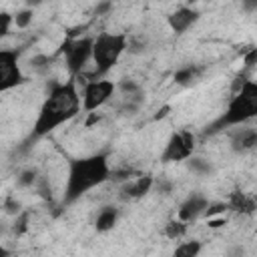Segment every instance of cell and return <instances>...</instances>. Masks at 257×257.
Returning <instances> with one entry per match:
<instances>
[{"label": "cell", "mask_w": 257, "mask_h": 257, "mask_svg": "<svg viewBox=\"0 0 257 257\" xmlns=\"http://www.w3.org/2000/svg\"><path fill=\"white\" fill-rule=\"evenodd\" d=\"M82 110V92L78 90V76L56 82L44 98L32 126L34 137H48L64 122L72 120Z\"/></svg>", "instance_id": "1"}, {"label": "cell", "mask_w": 257, "mask_h": 257, "mask_svg": "<svg viewBox=\"0 0 257 257\" xmlns=\"http://www.w3.org/2000/svg\"><path fill=\"white\" fill-rule=\"evenodd\" d=\"M110 177H112V169H110L108 155L104 153H94V155L70 161L64 193H62V207L72 205L88 191L104 185Z\"/></svg>", "instance_id": "2"}, {"label": "cell", "mask_w": 257, "mask_h": 257, "mask_svg": "<svg viewBox=\"0 0 257 257\" xmlns=\"http://www.w3.org/2000/svg\"><path fill=\"white\" fill-rule=\"evenodd\" d=\"M124 52H128V36L124 32H98L92 44V72L88 78L104 76L118 64Z\"/></svg>", "instance_id": "3"}, {"label": "cell", "mask_w": 257, "mask_h": 257, "mask_svg": "<svg viewBox=\"0 0 257 257\" xmlns=\"http://www.w3.org/2000/svg\"><path fill=\"white\" fill-rule=\"evenodd\" d=\"M255 118H257V78H247L237 90H233V96L229 98L227 108L215 126L231 128Z\"/></svg>", "instance_id": "4"}, {"label": "cell", "mask_w": 257, "mask_h": 257, "mask_svg": "<svg viewBox=\"0 0 257 257\" xmlns=\"http://www.w3.org/2000/svg\"><path fill=\"white\" fill-rule=\"evenodd\" d=\"M92 44L94 36H78L64 42V66L70 76H84L86 68L92 66Z\"/></svg>", "instance_id": "5"}, {"label": "cell", "mask_w": 257, "mask_h": 257, "mask_svg": "<svg viewBox=\"0 0 257 257\" xmlns=\"http://www.w3.org/2000/svg\"><path fill=\"white\" fill-rule=\"evenodd\" d=\"M116 94V82L100 76V78H88L84 80L82 88V110L84 112H94L102 108L112 96Z\"/></svg>", "instance_id": "6"}, {"label": "cell", "mask_w": 257, "mask_h": 257, "mask_svg": "<svg viewBox=\"0 0 257 257\" xmlns=\"http://www.w3.org/2000/svg\"><path fill=\"white\" fill-rule=\"evenodd\" d=\"M195 135L191 131H175L165 143V149L161 153L163 163H183L193 157L195 153Z\"/></svg>", "instance_id": "7"}, {"label": "cell", "mask_w": 257, "mask_h": 257, "mask_svg": "<svg viewBox=\"0 0 257 257\" xmlns=\"http://www.w3.org/2000/svg\"><path fill=\"white\" fill-rule=\"evenodd\" d=\"M24 80V72L18 64V50L2 48L0 50V90L8 92Z\"/></svg>", "instance_id": "8"}, {"label": "cell", "mask_w": 257, "mask_h": 257, "mask_svg": "<svg viewBox=\"0 0 257 257\" xmlns=\"http://www.w3.org/2000/svg\"><path fill=\"white\" fill-rule=\"evenodd\" d=\"M157 185L155 177L151 173H145V175H137V177H131L126 181H122L118 185V197L122 201H133V199H141L145 195H149L153 191V187Z\"/></svg>", "instance_id": "9"}, {"label": "cell", "mask_w": 257, "mask_h": 257, "mask_svg": "<svg viewBox=\"0 0 257 257\" xmlns=\"http://www.w3.org/2000/svg\"><path fill=\"white\" fill-rule=\"evenodd\" d=\"M229 145L235 153H249L257 149V126L237 124L229 131Z\"/></svg>", "instance_id": "10"}, {"label": "cell", "mask_w": 257, "mask_h": 257, "mask_svg": "<svg viewBox=\"0 0 257 257\" xmlns=\"http://www.w3.org/2000/svg\"><path fill=\"white\" fill-rule=\"evenodd\" d=\"M209 203H211V201H209L203 193H191V195L179 205L177 217L183 219V221H187V223H193V221H197L199 217L205 215V209H207Z\"/></svg>", "instance_id": "11"}, {"label": "cell", "mask_w": 257, "mask_h": 257, "mask_svg": "<svg viewBox=\"0 0 257 257\" xmlns=\"http://www.w3.org/2000/svg\"><path fill=\"white\" fill-rule=\"evenodd\" d=\"M197 18H199V12L193 8V6H181V8H177V10H173L169 16H167V24H169V28L175 32V34H183V32H187L195 22H197Z\"/></svg>", "instance_id": "12"}, {"label": "cell", "mask_w": 257, "mask_h": 257, "mask_svg": "<svg viewBox=\"0 0 257 257\" xmlns=\"http://www.w3.org/2000/svg\"><path fill=\"white\" fill-rule=\"evenodd\" d=\"M227 203H229V209L235 211V213H241V215H253V213H257V197L247 195L243 191H233L229 195Z\"/></svg>", "instance_id": "13"}, {"label": "cell", "mask_w": 257, "mask_h": 257, "mask_svg": "<svg viewBox=\"0 0 257 257\" xmlns=\"http://www.w3.org/2000/svg\"><path fill=\"white\" fill-rule=\"evenodd\" d=\"M118 217H120V211L118 207L114 205H104L98 209L96 217H94V229L96 233H108L114 229V225L118 223Z\"/></svg>", "instance_id": "14"}, {"label": "cell", "mask_w": 257, "mask_h": 257, "mask_svg": "<svg viewBox=\"0 0 257 257\" xmlns=\"http://www.w3.org/2000/svg\"><path fill=\"white\" fill-rule=\"evenodd\" d=\"M189 231V223L175 217L171 221H167V225L163 227V235L169 239V241H181Z\"/></svg>", "instance_id": "15"}, {"label": "cell", "mask_w": 257, "mask_h": 257, "mask_svg": "<svg viewBox=\"0 0 257 257\" xmlns=\"http://www.w3.org/2000/svg\"><path fill=\"white\" fill-rule=\"evenodd\" d=\"M52 56L50 54H46V52H34L28 60H26V66L34 72V74H46L48 70H50V66H52Z\"/></svg>", "instance_id": "16"}, {"label": "cell", "mask_w": 257, "mask_h": 257, "mask_svg": "<svg viewBox=\"0 0 257 257\" xmlns=\"http://www.w3.org/2000/svg\"><path fill=\"white\" fill-rule=\"evenodd\" d=\"M199 74H201V68H199L197 64H187V66H181V68L175 70L173 80H175L177 84H181V86H187V84H191L193 80H197Z\"/></svg>", "instance_id": "17"}, {"label": "cell", "mask_w": 257, "mask_h": 257, "mask_svg": "<svg viewBox=\"0 0 257 257\" xmlns=\"http://www.w3.org/2000/svg\"><path fill=\"white\" fill-rule=\"evenodd\" d=\"M38 181H40V173L36 167H24L16 175V187L18 189H32V187H36Z\"/></svg>", "instance_id": "18"}, {"label": "cell", "mask_w": 257, "mask_h": 257, "mask_svg": "<svg viewBox=\"0 0 257 257\" xmlns=\"http://www.w3.org/2000/svg\"><path fill=\"white\" fill-rule=\"evenodd\" d=\"M34 10L30 6H22L20 10L14 12V30H28L34 22Z\"/></svg>", "instance_id": "19"}, {"label": "cell", "mask_w": 257, "mask_h": 257, "mask_svg": "<svg viewBox=\"0 0 257 257\" xmlns=\"http://www.w3.org/2000/svg\"><path fill=\"white\" fill-rule=\"evenodd\" d=\"M203 251V243L199 239H187V241H181L177 247H175V255L179 257H195Z\"/></svg>", "instance_id": "20"}, {"label": "cell", "mask_w": 257, "mask_h": 257, "mask_svg": "<svg viewBox=\"0 0 257 257\" xmlns=\"http://www.w3.org/2000/svg\"><path fill=\"white\" fill-rule=\"evenodd\" d=\"M28 229H30V211H22V213H18L16 217H14V225H12V235L18 239V237H22V235H26L28 233Z\"/></svg>", "instance_id": "21"}, {"label": "cell", "mask_w": 257, "mask_h": 257, "mask_svg": "<svg viewBox=\"0 0 257 257\" xmlns=\"http://www.w3.org/2000/svg\"><path fill=\"white\" fill-rule=\"evenodd\" d=\"M187 163H189L191 173L201 175V177H205V175H209V173L213 171L211 163H209L207 159H201V157H191V159H187Z\"/></svg>", "instance_id": "22"}, {"label": "cell", "mask_w": 257, "mask_h": 257, "mask_svg": "<svg viewBox=\"0 0 257 257\" xmlns=\"http://www.w3.org/2000/svg\"><path fill=\"white\" fill-rule=\"evenodd\" d=\"M141 90H143V86L133 78H122V80L116 82V92L120 96H131V94H137Z\"/></svg>", "instance_id": "23"}, {"label": "cell", "mask_w": 257, "mask_h": 257, "mask_svg": "<svg viewBox=\"0 0 257 257\" xmlns=\"http://www.w3.org/2000/svg\"><path fill=\"white\" fill-rule=\"evenodd\" d=\"M2 209H4V213H6V215H10V217H16L18 213H22V211H24V207H22L20 199H16V195H8V197H4Z\"/></svg>", "instance_id": "24"}, {"label": "cell", "mask_w": 257, "mask_h": 257, "mask_svg": "<svg viewBox=\"0 0 257 257\" xmlns=\"http://www.w3.org/2000/svg\"><path fill=\"white\" fill-rule=\"evenodd\" d=\"M229 211V203L227 201H215V203H209L207 209H205V219L209 217H215V215H225Z\"/></svg>", "instance_id": "25"}, {"label": "cell", "mask_w": 257, "mask_h": 257, "mask_svg": "<svg viewBox=\"0 0 257 257\" xmlns=\"http://www.w3.org/2000/svg\"><path fill=\"white\" fill-rule=\"evenodd\" d=\"M255 68H257V44L243 54V70H255Z\"/></svg>", "instance_id": "26"}, {"label": "cell", "mask_w": 257, "mask_h": 257, "mask_svg": "<svg viewBox=\"0 0 257 257\" xmlns=\"http://www.w3.org/2000/svg\"><path fill=\"white\" fill-rule=\"evenodd\" d=\"M2 28H0V36L4 38V36H8L10 34V30L14 28V14H10V12H2Z\"/></svg>", "instance_id": "27"}, {"label": "cell", "mask_w": 257, "mask_h": 257, "mask_svg": "<svg viewBox=\"0 0 257 257\" xmlns=\"http://www.w3.org/2000/svg\"><path fill=\"white\" fill-rule=\"evenodd\" d=\"M227 225V217L225 215H215V217H209L207 219V227L209 229H221Z\"/></svg>", "instance_id": "28"}, {"label": "cell", "mask_w": 257, "mask_h": 257, "mask_svg": "<svg viewBox=\"0 0 257 257\" xmlns=\"http://www.w3.org/2000/svg\"><path fill=\"white\" fill-rule=\"evenodd\" d=\"M241 8L245 12H255L257 10V0H241Z\"/></svg>", "instance_id": "29"}, {"label": "cell", "mask_w": 257, "mask_h": 257, "mask_svg": "<svg viewBox=\"0 0 257 257\" xmlns=\"http://www.w3.org/2000/svg\"><path fill=\"white\" fill-rule=\"evenodd\" d=\"M110 10V2H102L94 12H96V16H100V14H104V12H108Z\"/></svg>", "instance_id": "30"}, {"label": "cell", "mask_w": 257, "mask_h": 257, "mask_svg": "<svg viewBox=\"0 0 257 257\" xmlns=\"http://www.w3.org/2000/svg\"><path fill=\"white\" fill-rule=\"evenodd\" d=\"M44 2H48V0H24V4L30 6V8H38V6H42Z\"/></svg>", "instance_id": "31"}, {"label": "cell", "mask_w": 257, "mask_h": 257, "mask_svg": "<svg viewBox=\"0 0 257 257\" xmlns=\"http://www.w3.org/2000/svg\"><path fill=\"white\" fill-rule=\"evenodd\" d=\"M187 2V6H193V4H197V2H201V0H185Z\"/></svg>", "instance_id": "32"}, {"label": "cell", "mask_w": 257, "mask_h": 257, "mask_svg": "<svg viewBox=\"0 0 257 257\" xmlns=\"http://www.w3.org/2000/svg\"><path fill=\"white\" fill-rule=\"evenodd\" d=\"M255 120H257V118H255ZM255 126H257V122H255Z\"/></svg>", "instance_id": "33"}]
</instances>
